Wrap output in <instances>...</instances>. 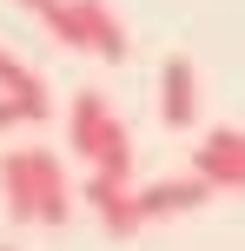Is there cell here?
<instances>
[{
    "mask_svg": "<svg viewBox=\"0 0 245 251\" xmlns=\"http://www.w3.org/2000/svg\"><path fill=\"white\" fill-rule=\"evenodd\" d=\"M159 119L166 126H192L199 119V73L186 53H172L166 66H159Z\"/></svg>",
    "mask_w": 245,
    "mask_h": 251,
    "instance_id": "8992f818",
    "label": "cell"
},
{
    "mask_svg": "<svg viewBox=\"0 0 245 251\" xmlns=\"http://www.w3.org/2000/svg\"><path fill=\"white\" fill-rule=\"evenodd\" d=\"M66 146H73V159H86L93 172L133 178V132H126V119L106 106L100 86L73 93V113H66Z\"/></svg>",
    "mask_w": 245,
    "mask_h": 251,
    "instance_id": "7a4b0ae2",
    "label": "cell"
},
{
    "mask_svg": "<svg viewBox=\"0 0 245 251\" xmlns=\"http://www.w3.org/2000/svg\"><path fill=\"white\" fill-rule=\"evenodd\" d=\"M0 93H13V100H27V113H33V126L40 119H53V93H47V79L33 73V66H20L7 47H0Z\"/></svg>",
    "mask_w": 245,
    "mask_h": 251,
    "instance_id": "ba28073f",
    "label": "cell"
},
{
    "mask_svg": "<svg viewBox=\"0 0 245 251\" xmlns=\"http://www.w3.org/2000/svg\"><path fill=\"white\" fill-rule=\"evenodd\" d=\"M47 26H53V40H60V47H80V53H93V60H113V66L133 53L126 20H119L106 0H53Z\"/></svg>",
    "mask_w": 245,
    "mask_h": 251,
    "instance_id": "3957f363",
    "label": "cell"
},
{
    "mask_svg": "<svg viewBox=\"0 0 245 251\" xmlns=\"http://www.w3.org/2000/svg\"><path fill=\"white\" fill-rule=\"evenodd\" d=\"M20 7H27V13H40V20H47V13H53V0H20Z\"/></svg>",
    "mask_w": 245,
    "mask_h": 251,
    "instance_id": "30bf717a",
    "label": "cell"
},
{
    "mask_svg": "<svg viewBox=\"0 0 245 251\" xmlns=\"http://www.w3.org/2000/svg\"><path fill=\"white\" fill-rule=\"evenodd\" d=\"M7 126H33V113H27V100L0 93V132H7Z\"/></svg>",
    "mask_w": 245,
    "mask_h": 251,
    "instance_id": "9c48e42d",
    "label": "cell"
},
{
    "mask_svg": "<svg viewBox=\"0 0 245 251\" xmlns=\"http://www.w3.org/2000/svg\"><path fill=\"white\" fill-rule=\"evenodd\" d=\"M192 172L206 178L212 192H245V132L239 126H212L192 146Z\"/></svg>",
    "mask_w": 245,
    "mask_h": 251,
    "instance_id": "5b68a950",
    "label": "cell"
},
{
    "mask_svg": "<svg viewBox=\"0 0 245 251\" xmlns=\"http://www.w3.org/2000/svg\"><path fill=\"white\" fill-rule=\"evenodd\" d=\"M0 192H7V212L20 218V225H66V218H73L66 165H60V152H47V146L0 152Z\"/></svg>",
    "mask_w": 245,
    "mask_h": 251,
    "instance_id": "6da1fadb",
    "label": "cell"
},
{
    "mask_svg": "<svg viewBox=\"0 0 245 251\" xmlns=\"http://www.w3.org/2000/svg\"><path fill=\"white\" fill-rule=\"evenodd\" d=\"M0 251H7V245H0Z\"/></svg>",
    "mask_w": 245,
    "mask_h": 251,
    "instance_id": "8fae6325",
    "label": "cell"
},
{
    "mask_svg": "<svg viewBox=\"0 0 245 251\" xmlns=\"http://www.w3.org/2000/svg\"><path fill=\"white\" fill-rule=\"evenodd\" d=\"M212 199V185L206 178H159V185H146L139 192V212H146V225H153V218H179V212H199V205Z\"/></svg>",
    "mask_w": 245,
    "mask_h": 251,
    "instance_id": "52a82bcc",
    "label": "cell"
},
{
    "mask_svg": "<svg viewBox=\"0 0 245 251\" xmlns=\"http://www.w3.org/2000/svg\"><path fill=\"white\" fill-rule=\"evenodd\" d=\"M80 205H86V212L100 218V231H106V238H133V231L146 225L133 178H113V172H93L86 185H80Z\"/></svg>",
    "mask_w": 245,
    "mask_h": 251,
    "instance_id": "277c9868",
    "label": "cell"
}]
</instances>
